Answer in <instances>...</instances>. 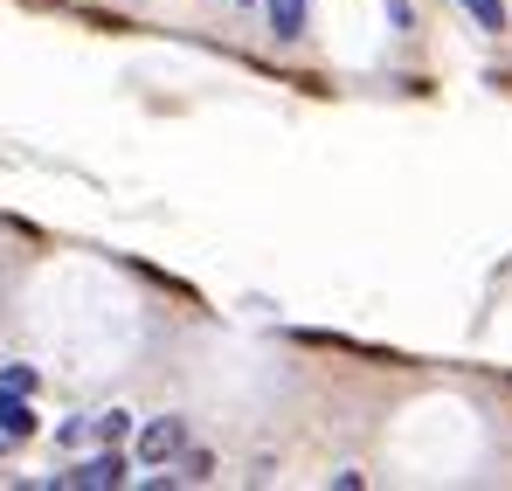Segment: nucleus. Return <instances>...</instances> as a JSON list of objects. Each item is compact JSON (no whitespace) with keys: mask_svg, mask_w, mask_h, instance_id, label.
<instances>
[{"mask_svg":"<svg viewBox=\"0 0 512 491\" xmlns=\"http://www.w3.org/2000/svg\"><path fill=\"white\" fill-rule=\"evenodd\" d=\"M56 485H63V491H111V485H125V457H118V443H111L104 457L77 464V471H63Z\"/></svg>","mask_w":512,"mask_h":491,"instance_id":"1","label":"nucleus"},{"mask_svg":"<svg viewBox=\"0 0 512 491\" xmlns=\"http://www.w3.org/2000/svg\"><path fill=\"white\" fill-rule=\"evenodd\" d=\"M173 450H180V422H173V415H160V422L139 429V464H167Z\"/></svg>","mask_w":512,"mask_h":491,"instance_id":"2","label":"nucleus"},{"mask_svg":"<svg viewBox=\"0 0 512 491\" xmlns=\"http://www.w3.org/2000/svg\"><path fill=\"white\" fill-rule=\"evenodd\" d=\"M0 436H7V443L35 436V409H28V395H14V388H0Z\"/></svg>","mask_w":512,"mask_h":491,"instance_id":"3","label":"nucleus"},{"mask_svg":"<svg viewBox=\"0 0 512 491\" xmlns=\"http://www.w3.org/2000/svg\"><path fill=\"white\" fill-rule=\"evenodd\" d=\"M270 7V35L277 42H298L305 35V0H263Z\"/></svg>","mask_w":512,"mask_h":491,"instance_id":"4","label":"nucleus"},{"mask_svg":"<svg viewBox=\"0 0 512 491\" xmlns=\"http://www.w3.org/2000/svg\"><path fill=\"white\" fill-rule=\"evenodd\" d=\"M464 14H471L485 35H499V28H506V0H464Z\"/></svg>","mask_w":512,"mask_h":491,"instance_id":"5","label":"nucleus"},{"mask_svg":"<svg viewBox=\"0 0 512 491\" xmlns=\"http://www.w3.org/2000/svg\"><path fill=\"white\" fill-rule=\"evenodd\" d=\"M125 429H132V415H118V409H111V415H97V436H104V443H118Z\"/></svg>","mask_w":512,"mask_h":491,"instance_id":"6","label":"nucleus"},{"mask_svg":"<svg viewBox=\"0 0 512 491\" xmlns=\"http://www.w3.org/2000/svg\"><path fill=\"white\" fill-rule=\"evenodd\" d=\"M0 388H14V395H28V388H35V374H28V367H7V374H0Z\"/></svg>","mask_w":512,"mask_h":491,"instance_id":"7","label":"nucleus"}]
</instances>
